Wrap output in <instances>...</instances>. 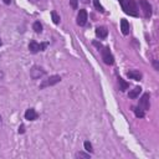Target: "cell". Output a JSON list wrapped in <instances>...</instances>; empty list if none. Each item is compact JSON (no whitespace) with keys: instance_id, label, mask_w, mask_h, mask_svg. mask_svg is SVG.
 <instances>
[{"instance_id":"4316f807","label":"cell","mask_w":159,"mask_h":159,"mask_svg":"<svg viewBox=\"0 0 159 159\" xmlns=\"http://www.w3.org/2000/svg\"><path fill=\"white\" fill-rule=\"evenodd\" d=\"M2 125V118H1V116H0V127Z\"/></svg>"},{"instance_id":"9c48e42d","label":"cell","mask_w":159,"mask_h":159,"mask_svg":"<svg viewBox=\"0 0 159 159\" xmlns=\"http://www.w3.org/2000/svg\"><path fill=\"white\" fill-rule=\"evenodd\" d=\"M37 117H39V114H37V112H36L34 108H29V109H26V112H25V119L32 122V120H36Z\"/></svg>"},{"instance_id":"6da1fadb","label":"cell","mask_w":159,"mask_h":159,"mask_svg":"<svg viewBox=\"0 0 159 159\" xmlns=\"http://www.w3.org/2000/svg\"><path fill=\"white\" fill-rule=\"evenodd\" d=\"M120 6H122V10L130 15V16H138V9H137V4H135V0H118Z\"/></svg>"},{"instance_id":"8992f818","label":"cell","mask_w":159,"mask_h":159,"mask_svg":"<svg viewBox=\"0 0 159 159\" xmlns=\"http://www.w3.org/2000/svg\"><path fill=\"white\" fill-rule=\"evenodd\" d=\"M149 99H150V94H149V93H144V94L140 97V99H139V104H138V107H140L143 111H148L149 107H150Z\"/></svg>"},{"instance_id":"e0dca14e","label":"cell","mask_w":159,"mask_h":159,"mask_svg":"<svg viewBox=\"0 0 159 159\" xmlns=\"http://www.w3.org/2000/svg\"><path fill=\"white\" fill-rule=\"evenodd\" d=\"M77 159L78 158H82V159H89L91 158V153H83V152H78V153H76V155H75Z\"/></svg>"},{"instance_id":"277c9868","label":"cell","mask_w":159,"mask_h":159,"mask_svg":"<svg viewBox=\"0 0 159 159\" xmlns=\"http://www.w3.org/2000/svg\"><path fill=\"white\" fill-rule=\"evenodd\" d=\"M47 42H42V43H39V42H36V41H30V43H29V50H30V52H32V53H37L39 51H43L46 47H47Z\"/></svg>"},{"instance_id":"5bb4252c","label":"cell","mask_w":159,"mask_h":159,"mask_svg":"<svg viewBox=\"0 0 159 159\" xmlns=\"http://www.w3.org/2000/svg\"><path fill=\"white\" fill-rule=\"evenodd\" d=\"M118 83H119V89L122 91V92H124L125 89H128V87H129V83H127L123 78H120V77H118Z\"/></svg>"},{"instance_id":"ba28073f","label":"cell","mask_w":159,"mask_h":159,"mask_svg":"<svg viewBox=\"0 0 159 159\" xmlns=\"http://www.w3.org/2000/svg\"><path fill=\"white\" fill-rule=\"evenodd\" d=\"M87 17H88L87 11H86L84 9H81V10L78 11V15H77V24H78L80 26H84L86 22H87Z\"/></svg>"},{"instance_id":"2e32d148","label":"cell","mask_w":159,"mask_h":159,"mask_svg":"<svg viewBox=\"0 0 159 159\" xmlns=\"http://www.w3.org/2000/svg\"><path fill=\"white\" fill-rule=\"evenodd\" d=\"M32 29H34V31L36 34H41L42 32V25H41V22L40 21H35L34 25H32Z\"/></svg>"},{"instance_id":"ac0fdd59","label":"cell","mask_w":159,"mask_h":159,"mask_svg":"<svg viewBox=\"0 0 159 159\" xmlns=\"http://www.w3.org/2000/svg\"><path fill=\"white\" fill-rule=\"evenodd\" d=\"M51 17H52V21H53V24H60V16H58V14L56 12V11H51Z\"/></svg>"},{"instance_id":"7402d4cb","label":"cell","mask_w":159,"mask_h":159,"mask_svg":"<svg viewBox=\"0 0 159 159\" xmlns=\"http://www.w3.org/2000/svg\"><path fill=\"white\" fill-rule=\"evenodd\" d=\"M93 45H94L98 50H101V48H102V43H99V42H97V41H93Z\"/></svg>"},{"instance_id":"52a82bcc","label":"cell","mask_w":159,"mask_h":159,"mask_svg":"<svg viewBox=\"0 0 159 159\" xmlns=\"http://www.w3.org/2000/svg\"><path fill=\"white\" fill-rule=\"evenodd\" d=\"M45 73H46V71H45L42 67H40V66H34V67L30 70V75H31L32 80H37V78L42 77Z\"/></svg>"},{"instance_id":"3957f363","label":"cell","mask_w":159,"mask_h":159,"mask_svg":"<svg viewBox=\"0 0 159 159\" xmlns=\"http://www.w3.org/2000/svg\"><path fill=\"white\" fill-rule=\"evenodd\" d=\"M58 82H61V76H58V75H52V76H50L48 78L42 80V82L40 83L39 88H40V89H43V88H46V87L57 84Z\"/></svg>"},{"instance_id":"d6986e66","label":"cell","mask_w":159,"mask_h":159,"mask_svg":"<svg viewBox=\"0 0 159 159\" xmlns=\"http://www.w3.org/2000/svg\"><path fill=\"white\" fill-rule=\"evenodd\" d=\"M83 147H84V150H86V152H88V153H92V152H93L92 144H91L88 140H86V142L83 143Z\"/></svg>"},{"instance_id":"7c38bea8","label":"cell","mask_w":159,"mask_h":159,"mask_svg":"<svg viewBox=\"0 0 159 159\" xmlns=\"http://www.w3.org/2000/svg\"><path fill=\"white\" fill-rule=\"evenodd\" d=\"M120 31L123 35H128L129 34V22L125 19L120 20Z\"/></svg>"},{"instance_id":"83f0119b","label":"cell","mask_w":159,"mask_h":159,"mask_svg":"<svg viewBox=\"0 0 159 159\" xmlns=\"http://www.w3.org/2000/svg\"><path fill=\"white\" fill-rule=\"evenodd\" d=\"M1 45H2V41H1V39H0V46H1Z\"/></svg>"},{"instance_id":"ffe728a7","label":"cell","mask_w":159,"mask_h":159,"mask_svg":"<svg viewBox=\"0 0 159 159\" xmlns=\"http://www.w3.org/2000/svg\"><path fill=\"white\" fill-rule=\"evenodd\" d=\"M93 5H94V7H96L98 11H101V12H104V9H103V6L101 5L99 0H93Z\"/></svg>"},{"instance_id":"44dd1931","label":"cell","mask_w":159,"mask_h":159,"mask_svg":"<svg viewBox=\"0 0 159 159\" xmlns=\"http://www.w3.org/2000/svg\"><path fill=\"white\" fill-rule=\"evenodd\" d=\"M70 4L72 6L73 10H77V6H78V0H70Z\"/></svg>"},{"instance_id":"484cf974","label":"cell","mask_w":159,"mask_h":159,"mask_svg":"<svg viewBox=\"0 0 159 159\" xmlns=\"http://www.w3.org/2000/svg\"><path fill=\"white\" fill-rule=\"evenodd\" d=\"M4 2H5V4H10V2H11V0H4Z\"/></svg>"},{"instance_id":"603a6c76","label":"cell","mask_w":159,"mask_h":159,"mask_svg":"<svg viewBox=\"0 0 159 159\" xmlns=\"http://www.w3.org/2000/svg\"><path fill=\"white\" fill-rule=\"evenodd\" d=\"M24 132H25V127H24V125L21 124V125L19 127V133H20V134H22Z\"/></svg>"},{"instance_id":"8fae6325","label":"cell","mask_w":159,"mask_h":159,"mask_svg":"<svg viewBox=\"0 0 159 159\" xmlns=\"http://www.w3.org/2000/svg\"><path fill=\"white\" fill-rule=\"evenodd\" d=\"M107 35H108V30H107V27H104V26H98V27H96V36L97 37H99V39H106L107 37Z\"/></svg>"},{"instance_id":"7a4b0ae2","label":"cell","mask_w":159,"mask_h":159,"mask_svg":"<svg viewBox=\"0 0 159 159\" xmlns=\"http://www.w3.org/2000/svg\"><path fill=\"white\" fill-rule=\"evenodd\" d=\"M99 51H101V55H102V60H103V62L106 65L111 66V65L114 63V57H113V55H112V52H111L108 46H102V48Z\"/></svg>"},{"instance_id":"5b68a950","label":"cell","mask_w":159,"mask_h":159,"mask_svg":"<svg viewBox=\"0 0 159 159\" xmlns=\"http://www.w3.org/2000/svg\"><path fill=\"white\" fill-rule=\"evenodd\" d=\"M139 1V5L143 10V15L145 19H149L152 16V5L149 4L148 0H138Z\"/></svg>"},{"instance_id":"cb8c5ba5","label":"cell","mask_w":159,"mask_h":159,"mask_svg":"<svg viewBox=\"0 0 159 159\" xmlns=\"http://www.w3.org/2000/svg\"><path fill=\"white\" fill-rule=\"evenodd\" d=\"M153 66H154V68H155L157 71L159 70V66H158V62H157V60H154V61H153Z\"/></svg>"},{"instance_id":"9a60e30c","label":"cell","mask_w":159,"mask_h":159,"mask_svg":"<svg viewBox=\"0 0 159 159\" xmlns=\"http://www.w3.org/2000/svg\"><path fill=\"white\" fill-rule=\"evenodd\" d=\"M133 111H134V114L137 118H143L145 116V111H143L140 107H135Z\"/></svg>"},{"instance_id":"30bf717a","label":"cell","mask_w":159,"mask_h":159,"mask_svg":"<svg viewBox=\"0 0 159 159\" xmlns=\"http://www.w3.org/2000/svg\"><path fill=\"white\" fill-rule=\"evenodd\" d=\"M127 76H128V78L134 80V81H140V80L143 78V75H142L139 71H137V70H130V71H128V72H127Z\"/></svg>"},{"instance_id":"4fadbf2b","label":"cell","mask_w":159,"mask_h":159,"mask_svg":"<svg viewBox=\"0 0 159 159\" xmlns=\"http://www.w3.org/2000/svg\"><path fill=\"white\" fill-rule=\"evenodd\" d=\"M140 92H142V87H140V86H137V87H134V88L128 93V97L132 98V99H135V98L139 96Z\"/></svg>"},{"instance_id":"d4e9b609","label":"cell","mask_w":159,"mask_h":159,"mask_svg":"<svg viewBox=\"0 0 159 159\" xmlns=\"http://www.w3.org/2000/svg\"><path fill=\"white\" fill-rule=\"evenodd\" d=\"M2 78H4V72H2L1 70H0V81H1Z\"/></svg>"}]
</instances>
